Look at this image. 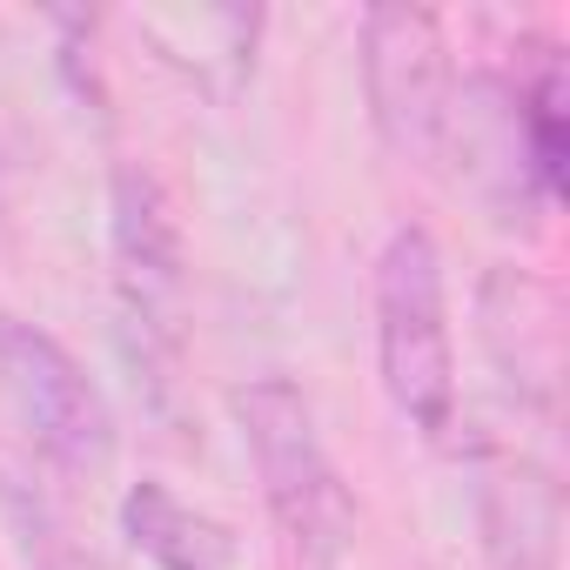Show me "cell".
<instances>
[{"label":"cell","mask_w":570,"mask_h":570,"mask_svg":"<svg viewBox=\"0 0 570 570\" xmlns=\"http://www.w3.org/2000/svg\"><path fill=\"white\" fill-rule=\"evenodd\" d=\"M228 403H235V423H242V443L255 456L275 523L289 530V543L309 563H336V550L356 537V503L323 450L309 396L289 376H248Z\"/></svg>","instance_id":"6da1fadb"},{"label":"cell","mask_w":570,"mask_h":570,"mask_svg":"<svg viewBox=\"0 0 570 570\" xmlns=\"http://www.w3.org/2000/svg\"><path fill=\"white\" fill-rule=\"evenodd\" d=\"M181 222L168 188L141 168H115V268H121V316L175 343V303H181Z\"/></svg>","instance_id":"5b68a950"},{"label":"cell","mask_w":570,"mask_h":570,"mask_svg":"<svg viewBox=\"0 0 570 570\" xmlns=\"http://www.w3.org/2000/svg\"><path fill=\"white\" fill-rule=\"evenodd\" d=\"M463 148V175L470 188L483 195L490 222L503 228H530L537 222V168H530V141H523V108H517V88L476 75L463 81V95H450V128H443V148Z\"/></svg>","instance_id":"8992f818"},{"label":"cell","mask_w":570,"mask_h":570,"mask_svg":"<svg viewBox=\"0 0 570 570\" xmlns=\"http://www.w3.org/2000/svg\"><path fill=\"white\" fill-rule=\"evenodd\" d=\"M363 88H370V115L390 155L430 168L443 155V128H450V48H443V21L410 0H383L363 14Z\"/></svg>","instance_id":"3957f363"},{"label":"cell","mask_w":570,"mask_h":570,"mask_svg":"<svg viewBox=\"0 0 570 570\" xmlns=\"http://www.w3.org/2000/svg\"><path fill=\"white\" fill-rule=\"evenodd\" d=\"M8 323H14V316H8V309H0V343H8Z\"/></svg>","instance_id":"8fae6325"},{"label":"cell","mask_w":570,"mask_h":570,"mask_svg":"<svg viewBox=\"0 0 570 570\" xmlns=\"http://www.w3.org/2000/svg\"><path fill=\"white\" fill-rule=\"evenodd\" d=\"M483 530L497 570H557L563 557V497L543 463L517 456L510 470L490 476L483 490Z\"/></svg>","instance_id":"ba28073f"},{"label":"cell","mask_w":570,"mask_h":570,"mask_svg":"<svg viewBox=\"0 0 570 570\" xmlns=\"http://www.w3.org/2000/svg\"><path fill=\"white\" fill-rule=\"evenodd\" d=\"M0 370H8V396H14L35 450L61 476H101L115 463V410H108L101 383L75 363L68 343H55L35 323H8Z\"/></svg>","instance_id":"277c9868"},{"label":"cell","mask_w":570,"mask_h":570,"mask_svg":"<svg viewBox=\"0 0 570 570\" xmlns=\"http://www.w3.org/2000/svg\"><path fill=\"white\" fill-rule=\"evenodd\" d=\"M483 343L503 370L510 390L550 403L557 396V363H563V323H557V289L523 268H490L483 275Z\"/></svg>","instance_id":"52a82bcc"},{"label":"cell","mask_w":570,"mask_h":570,"mask_svg":"<svg viewBox=\"0 0 570 570\" xmlns=\"http://www.w3.org/2000/svg\"><path fill=\"white\" fill-rule=\"evenodd\" d=\"M376 363L390 403L443 436L456 416V356H450V296H443V248L430 228H396L376 262Z\"/></svg>","instance_id":"7a4b0ae2"},{"label":"cell","mask_w":570,"mask_h":570,"mask_svg":"<svg viewBox=\"0 0 570 570\" xmlns=\"http://www.w3.org/2000/svg\"><path fill=\"white\" fill-rule=\"evenodd\" d=\"M121 537L155 563V570H228L235 563V537L228 523H215L208 510L181 503L168 483L141 476L121 497Z\"/></svg>","instance_id":"9c48e42d"},{"label":"cell","mask_w":570,"mask_h":570,"mask_svg":"<svg viewBox=\"0 0 570 570\" xmlns=\"http://www.w3.org/2000/svg\"><path fill=\"white\" fill-rule=\"evenodd\" d=\"M0 523L14 530V550L28 557V570H108L88 537H75L61 497L41 483V470L0 443Z\"/></svg>","instance_id":"30bf717a"}]
</instances>
